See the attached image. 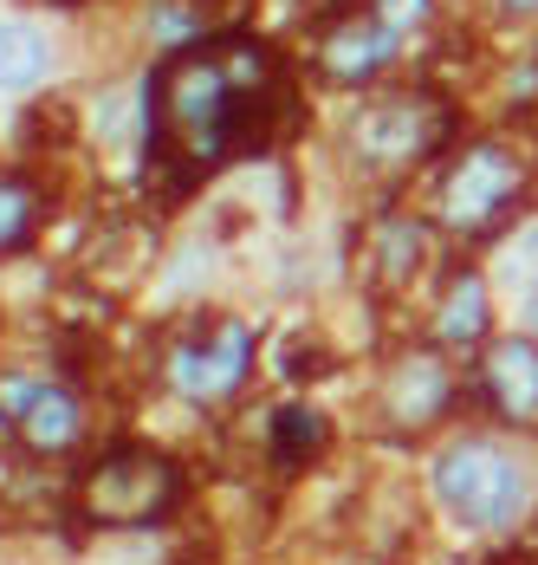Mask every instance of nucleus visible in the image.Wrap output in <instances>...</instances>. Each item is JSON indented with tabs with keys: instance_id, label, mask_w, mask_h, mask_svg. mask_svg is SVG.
Wrapping results in <instances>:
<instances>
[{
	"instance_id": "4",
	"label": "nucleus",
	"mask_w": 538,
	"mask_h": 565,
	"mask_svg": "<svg viewBox=\"0 0 538 565\" xmlns=\"http://www.w3.org/2000/svg\"><path fill=\"white\" fill-rule=\"evenodd\" d=\"M532 189V157L506 137H474L434 182V222L448 234H493Z\"/></svg>"
},
{
	"instance_id": "10",
	"label": "nucleus",
	"mask_w": 538,
	"mask_h": 565,
	"mask_svg": "<svg viewBox=\"0 0 538 565\" xmlns=\"http://www.w3.org/2000/svg\"><path fill=\"white\" fill-rule=\"evenodd\" d=\"M486 409L513 429H538V339H493L481 358Z\"/></svg>"
},
{
	"instance_id": "12",
	"label": "nucleus",
	"mask_w": 538,
	"mask_h": 565,
	"mask_svg": "<svg viewBox=\"0 0 538 565\" xmlns=\"http://www.w3.org/2000/svg\"><path fill=\"white\" fill-rule=\"evenodd\" d=\"M53 72V46L33 20H0V92H33Z\"/></svg>"
},
{
	"instance_id": "5",
	"label": "nucleus",
	"mask_w": 538,
	"mask_h": 565,
	"mask_svg": "<svg viewBox=\"0 0 538 565\" xmlns=\"http://www.w3.org/2000/svg\"><path fill=\"white\" fill-rule=\"evenodd\" d=\"M448 137H454V111L434 92H383L364 98V111L351 117L344 150L364 175H402L429 163Z\"/></svg>"
},
{
	"instance_id": "14",
	"label": "nucleus",
	"mask_w": 538,
	"mask_h": 565,
	"mask_svg": "<svg viewBox=\"0 0 538 565\" xmlns=\"http://www.w3.org/2000/svg\"><path fill=\"white\" fill-rule=\"evenodd\" d=\"M429 260V227L422 222H383L377 234V280L383 286H409Z\"/></svg>"
},
{
	"instance_id": "7",
	"label": "nucleus",
	"mask_w": 538,
	"mask_h": 565,
	"mask_svg": "<svg viewBox=\"0 0 538 565\" xmlns=\"http://www.w3.org/2000/svg\"><path fill=\"white\" fill-rule=\"evenodd\" d=\"M0 429L26 455H72L85 443V403L72 384L0 371Z\"/></svg>"
},
{
	"instance_id": "16",
	"label": "nucleus",
	"mask_w": 538,
	"mask_h": 565,
	"mask_svg": "<svg viewBox=\"0 0 538 565\" xmlns=\"http://www.w3.org/2000/svg\"><path fill=\"white\" fill-rule=\"evenodd\" d=\"M506 274L526 286V292L538 286V227H526V234L513 241V254H506Z\"/></svg>"
},
{
	"instance_id": "2",
	"label": "nucleus",
	"mask_w": 538,
	"mask_h": 565,
	"mask_svg": "<svg viewBox=\"0 0 538 565\" xmlns=\"http://www.w3.org/2000/svg\"><path fill=\"white\" fill-rule=\"evenodd\" d=\"M532 494H538L532 461L519 449H506L499 436L467 429L434 455V501L474 533H513L532 513Z\"/></svg>"
},
{
	"instance_id": "9",
	"label": "nucleus",
	"mask_w": 538,
	"mask_h": 565,
	"mask_svg": "<svg viewBox=\"0 0 538 565\" xmlns=\"http://www.w3.org/2000/svg\"><path fill=\"white\" fill-rule=\"evenodd\" d=\"M454 391H461V377H454V364H448L441 344L402 351V358L389 364L383 391H377L383 429H396V436H422V429H434V423L454 409Z\"/></svg>"
},
{
	"instance_id": "1",
	"label": "nucleus",
	"mask_w": 538,
	"mask_h": 565,
	"mask_svg": "<svg viewBox=\"0 0 538 565\" xmlns=\"http://www.w3.org/2000/svg\"><path fill=\"white\" fill-rule=\"evenodd\" d=\"M286 72L279 58L247 33H208L189 40L150 72L143 98V150L150 175L169 195H189L202 175L227 170L234 157L267 150L286 117Z\"/></svg>"
},
{
	"instance_id": "19",
	"label": "nucleus",
	"mask_w": 538,
	"mask_h": 565,
	"mask_svg": "<svg viewBox=\"0 0 538 565\" xmlns=\"http://www.w3.org/2000/svg\"><path fill=\"white\" fill-rule=\"evenodd\" d=\"M58 7H78V0H58Z\"/></svg>"
},
{
	"instance_id": "13",
	"label": "nucleus",
	"mask_w": 538,
	"mask_h": 565,
	"mask_svg": "<svg viewBox=\"0 0 538 565\" xmlns=\"http://www.w3.org/2000/svg\"><path fill=\"white\" fill-rule=\"evenodd\" d=\"M272 436V461L279 468H299V461H312V455L324 449V416L319 409H305V403H279L267 423Z\"/></svg>"
},
{
	"instance_id": "11",
	"label": "nucleus",
	"mask_w": 538,
	"mask_h": 565,
	"mask_svg": "<svg viewBox=\"0 0 538 565\" xmlns=\"http://www.w3.org/2000/svg\"><path fill=\"white\" fill-rule=\"evenodd\" d=\"M486 326H493V299H486V280L474 267H461L441 306H434V344L441 351H481L486 344Z\"/></svg>"
},
{
	"instance_id": "17",
	"label": "nucleus",
	"mask_w": 538,
	"mask_h": 565,
	"mask_svg": "<svg viewBox=\"0 0 538 565\" xmlns=\"http://www.w3.org/2000/svg\"><path fill=\"white\" fill-rule=\"evenodd\" d=\"M526 339H538V286L526 292Z\"/></svg>"
},
{
	"instance_id": "18",
	"label": "nucleus",
	"mask_w": 538,
	"mask_h": 565,
	"mask_svg": "<svg viewBox=\"0 0 538 565\" xmlns=\"http://www.w3.org/2000/svg\"><path fill=\"white\" fill-rule=\"evenodd\" d=\"M506 13H538V0H499Z\"/></svg>"
},
{
	"instance_id": "15",
	"label": "nucleus",
	"mask_w": 538,
	"mask_h": 565,
	"mask_svg": "<svg viewBox=\"0 0 538 565\" xmlns=\"http://www.w3.org/2000/svg\"><path fill=\"white\" fill-rule=\"evenodd\" d=\"M40 209H46V195H40L33 175H13V170L0 175V254H20L33 241Z\"/></svg>"
},
{
	"instance_id": "8",
	"label": "nucleus",
	"mask_w": 538,
	"mask_h": 565,
	"mask_svg": "<svg viewBox=\"0 0 538 565\" xmlns=\"http://www.w3.org/2000/svg\"><path fill=\"white\" fill-rule=\"evenodd\" d=\"M402 40H409V33L383 13L377 0H351V7L319 33V72L331 85H370L377 72L396 65Z\"/></svg>"
},
{
	"instance_id": "6",
	"label": "nucleus",
	"mask_w": 538,
	"mask_h": 565,
	"mask_svg": "<svg viewBox=\"0 0 538 565\" xmlns=\"http://www.w3.org/2000/svg\"><path fill=\"white\" fill-rule=\"evenodd\" d=\"M254 351H260L254 326H240V319H202L195 332H182V339L169 344L162 377H169L175 396L215 409L227 396H240V384L254 377Z\"/></svg>"
},
{
	"instance_id": "3",
	"label": "nucleus",
	"mask_w": 538,
	"mask_h": 565,
	"mask_svg": "<svg viewBox=\"0 0 538 565\" xmlns=\"http://www.w3.org/2000/svg\"><path fill=\"white\" fill-rule=\"evenodd\" d=\"M182 501V468L150 443H110L72 475V513L85 526H157Z\"/></svg>"
}]
</instances>
